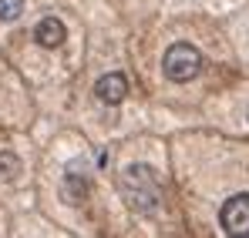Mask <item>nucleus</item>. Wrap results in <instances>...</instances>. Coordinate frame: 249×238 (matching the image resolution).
Returning a JSON list of instances; mask_svg holds the SVG:
<instances>
[{
    "label": "nucleus",
    "instance_id": "1",
    "mask_svg": "<svg viewBox=\"0 0 249 238\" xmlns=\"http://www.w3.org/2000/svg\"><path fill=\"white\" fill-rule=\"evenodd\" d=\"M122 195L135 211H145V215L155 211L162 201V188H159L155 171L148 164H128L122 175Z\"/></svg>",
    "mask_w": 249,
    "mask_h": 238
},
{
    "label": "nucleus",
    "instance_id": "2",
    "mask_svg": "<svg viewBox=\"0 0 249 238\" xmlns=\"http://www.w3.org/2000/svg\"><path fill=\"white\" fill-rule=\"evenodd\" d=\"M162 67H165V78H168V80L185 84V80H192L199 71H202V54H199L192 44L178 40V44H172V47L165 50Z\"/></svg>",
    "mask_w": 249,
    "mask_h": 238
},
{
    "label": "nucleus",
    "instance_id": "3",
    "mask_svg": "<svg viewBox=\"0 0 249 238\" xmlns=\"http://www.w3.org/2000/svg\"><path fill=\"white\" fill-rule=\"evenodd\" d=\"M219 225L226 235H249V195H232L219 208Z\"/></svg>",
    "mask_w": 249,
    "mask_h": 238
},
{
    "label": "nucleus",
    "instance_id": "4",
    "mask_svg": "<svg viewBox=\"0 0 249 238\" xmlns=\"http://www.w3.org/2000/svg\"><path fill=\"white\" fill-rule=\"evenodd\" d=\"M94 94H98V101H101V104H122L124 94H128V80H124V74L111 71V74L98 78V84H94Z\"/></svg>",
    "mask_w": 249,
    "mask_h": 238
},
{
    "label": "nucleus",
    "instance_id": "5",
    "mask_svg": "<svg viewBox=\"0 0 249 238\" xmlns=\"http://www.w3.org/2000/svg\"><path fill=\"white\" fill-rule=\"evenodd\" d=\"M68 37V31H64V24L57 20V17H44L41 24H37V31H34V40L47 47V50H54V47H61Z\"/></svg>",
    "mask_w": 249,
    "mask_h": 238
},
{
    "label": "nucleus",
    "instance_id": "6",
    "mask_svg": "<svg viewBox=\"0 0 249 238\" xmlns=\"http://www.w3.org/2000/svg\"><path fill=\"white\" fill-rule=\"evenodd\" d=\"M61 195H64V201H68V205H81L84 195H88V181H84L81 175H68V178H64Z\"/></svg>",
    "mask_w": 249,
    "mask_h": 238
},
{
    "label": "nucleus",
    "instance_id": "7",
    "mask_svg": "<svg viewBox=\"0 0 249 238\" xmlns=\"http://www.w3.org/2000/svg\"><path fill=\"white\" fill-rule=\"evenodd\" d=\"M17 175H20V158H17L14 151H0V178L10 181V178H17Z\"/></svg>",
    "mask_w": 249,
    "mask_h": 238
},
{
    "label": "nucleus",
    "instance_id": "8",
    "mask_svg": "<svg viewBox=\"0 0 249 238\" xmlns=\"http://www.w3.org/2000/svg\"><path fill=\"white\" fill-rule=\"evenodd\" d=\"M24 14V0H0V20H17Z\"/></svg>",
    "mask_w": 249,
    "mask_h": 238
}]
</instances>
